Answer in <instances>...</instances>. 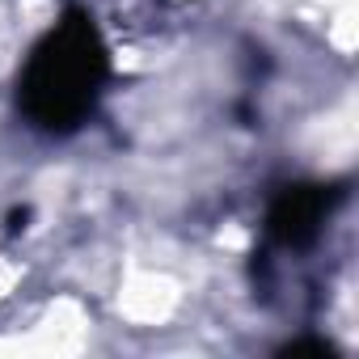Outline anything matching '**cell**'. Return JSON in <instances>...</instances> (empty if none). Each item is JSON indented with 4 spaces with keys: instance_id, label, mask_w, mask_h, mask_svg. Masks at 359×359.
<instances>
[{
    "instance_id": "2",
    "label": "cell",
    "mask_w": 359,
    "mask_h": 359,
    "mask_svg": "<svg viewBox=\"0 0 359 359\" xmlns=\"http://www.w3.org/2000/svg\"><path fill=\"white\" fill-rule=\"evenodd\" d=\"M338 203V191L334 187H317V182H296V187H283L275 199H271V212H266V233L275 245L283 250H300L309 241H317L330 208Z\"/></svg>"
},
{
    "instance_id": "1",
    "label": "cell",
    "mask_w": 359,
    "mask_h": 359,
    "mask_svg": "<svg viewBox=\"0 0 359 359\" xmlns=\"http://www.w3.org/2000/svg\"><path fill=\"white\" fill-rule=\"evenodd\" d=\"M110 81V51L85 9H68L30 51L18 102L43 131H76Z\"/></svg>"
}]
</instances>
